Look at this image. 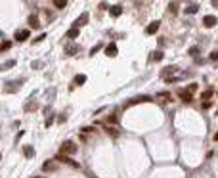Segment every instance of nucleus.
Returning a JSON list of instances; mask_svg holds the SVG:
<instances>
[{
  "mask_svg": "<svg viewBox=\"0 0 218 178\" xmlns=\"http://www.w3.org/2000/svg\"><path fill=\"white\" fill-rule=\"evenodd\" d=\"M59 153L61 155H71V153H77V144L73 140H65L61 146H59Z\"/></svg>",
  "mask_w": 218,
  "mask_h": 178,
  "instance_id": "f257e3e1",
  "label": "nucleus"
},
{
  "mask_svg": "<svg viewBox=\"0 0 218 178\" xmlns=\"http://www.w3.org/2000/svg\"><path fill=\"white\" fill-rule=\"evenodd\" d=\"M23 83H25L23 79H19V81H12V83H6V84H4V92H6V94H14L15 90H19V88L23 86Z\"/></svg>",
  "mask_w": 218,
  "mask_h": 178,
  "instance_id": "f03ea898",
  "label": "nucleus"
},
{
  "mask_svg": "<svg viewBox=\"0 0 218 178\" xmlns=\"http://www.w3.org/2000/svg\"><path fill=\"white\" fill-rule=\"evenodd\" d=\"M29 37H31V31H29V29H21V31L15 33V40H17V42H25Z\"/></svg>",
  "mask_w": 218,
  "mask_h": 178,
  "instance_id": "7ed1b4c3",
  "label": "nucleus"
},
{
  "mask_svg": "<svg viewBox=\"0 0 218 178\" xmlns=\"http://www.w3.org/2000/svg\"><path fill=\"white\" fill-rule=\"evenodd\" d=\"M56 161H63V163H67V165H71L73 168H78V167H81V165L77 163V161H73V159H69L67 155H61V153H59V155L56 157Z\"/></svg>",
  "mask_w": 218,
  "mask_h": 178,
  "instance_id": "20e7f679",
  "label": "nucleus"
},
{
  "mask_svg": "<svg viewBox=\"0 0 218 178\" xmlns=\"http://www.w3.org/2000/svg\"><path fill=\"white\" fill-rule=\"evenodd\" d=\"M117 52H119V50H117V44H115V42H111V44H107V46H105V56H107V58H115Z\"/></svg>",
  "mask_w": 218,
  "mask_h": 178,
  "instance_id": "39448f33",
  "label": "nucleus"
},
{
  "mask_svg": "<svg viewBox=\"0 0 218 178\" xmlns=\"http://www.w3.org/2000/svg\"><path fill=\"white\" fill-rule=\"evenodd\" d=\"M155 102L157 103H167V102H170V94L168 92H159L155 96Z\"/></svg>",
  "mask_w": 218,
  "mask_h": 178,
  "instance_id": "423d86ee",
  "label": "nucleus"
},
{
  "mask_svg": "<svg viewBox=\"0 0 218 178\" xmlns=\"http://www.w3.org/2000/svg\"><path fill=\"white\" fill-rule=\"evenodd\" d=\"M159 27H161V21H153V23H149L145 27V34H153V33H157L159 31Z\"/></svg>",
  "mask_w": 218,
  "mask_h": 178,
  "instance_id": "0eeeda50",
  "label": "nucleus"
},
{
  "mask_svg": "<svg viewBox=\"0 0 218 178\" xmlns=\"http://www.w3.org/2000/svg\"><path fill=\"white\" fill-rule=\"evenodd\" d=\"M88 17H90V15L84 12V14H82L81 17H78V21H75V25H73V27H77V29H78V27H84V25L88 23Z\"/></svg>",
  "mask_w": 218,
  "mask_h": 178,
  "instance_id": "6e6552de",
  "label": "nucleus"
},
{
  "mask_svg": "<svg viewBox=\"0 0 218 178\" xmlns=\"http://www.w3.org/2000/svg\"><path fill=\"white\" fill-rule=\"evenodd\" d=\"M178 71V67L176 65H170V67H164L163 71H161V77H163V81H167V77L170 75V73H176Z\"/></svg>",
  "mask_w": 218,
  "mask_h": 178,
  "instance_id": "1a4fd4ad",
  "label": "nucleus"
},
{
  "mask_svg": "<svg viewBox=\"0 0 218 178\" xmlns=\"http://www.w3.org/2000/svg\"><path fill=\"white\" fill-rule=\"evenodd\" d=\"M216 17L214 15H205L203 17V25H205V27H214V25H216Z\"/></svg>",
  "mask_w": 218,
  "mask_h": 178,
  "instance_id": "9d476101",
  "label": "nucleus"
},
{
  "mask_svg": "<svg viewBox=\"0 0 218 178\" xmlns=\"http://www.w3.org/2000/svg\"><path fill=\"white\" fill-rule=\"evenodd\" d=\"M109 14H111L113 17H119L121 14H123V6H121V4H115V6H111V8H109Z\"/></svg>",
  "mask_w": 218,
  "mask_h": 178,
  "instance_id": "9b49d317",
  "label": "nucleus"
},
{
  "mask_svg": "<svg viewBox=\"0 0 218 178\" xmlns=\"http://www.w3.org/2000/svg\"><path fill=\"white\" fill-rule=\"evenodd\" d=\"M29 27H31V29H38V27H40V21H38L37 15H31V17H29Z\"/></svg>",
  "mask_w": 218,
  "mask_h": 178,
  "instance_id": "f8f14e48",
  "label": "nucleus"
},
{
  "mask_svg": "<svg viewBox=\"0 0 218 178\" xmlns=\"http://www.w3.org/2000/svg\"><path fill=\"white\" fill-rule=\"evenodd\" d=\"M149 100H151L149 96H136L130 100V103H142V102H149Z\"/></svg>",
  "mask_w": 218,
  "mask_h": 178,
  "instance_id": "ddd939ff",
  "label": "nucleus"
},
{
  "mask_svg": "<svg viewBox=\"0 0 218 178\" xmlns=\"http://www.w3.org/2000/svg\"><path fill=\"white\" fill-rule=\"evenodd\" d=\"M15 63H17L15 59H8V61H6L4 65H0V71H8V69H12V67H14Z\"/></svg>",
  "mask_w": 218,
  "mask_h": 178,
  "instance_id": "4468645a",
  "label": "nucleus"
},
{
  "mask_svg": "<svg viewBox=\"0 0 218 178\" xmlns=\"http://www.w3.org/2000/svg\"><path fill=\"white\" fill-rule=\"evenodd\" d=\"M42 168H44V171H48V172L56 171V161H46L44 165H42Z\"/></svg>",
  "mask_w": 218,
  "mask_h": 178,
  "instance_id": "2eb2a0df",
  "label": "nucleus"
},
{
  "mask_svg": "<svg viewBox=\"0 0 218 178\" xmlns=\"http://www.w3.org/2000/svg\"><path fill=\"white\" fill-rule=\"evenodd\" d=\"M103 128H105V132H107V134H111L113 138L119 136V130H117V128H111V127H107V124H103Z\"/></svg>",
  "mask_w": 218,
  "mask_h": 178,
  "instance_id": "dca6fc26",
  "label": "nucleus"
},
{
  "mask_svg": "<svg viewBox=\"0 0 218 178\" xmlns=\"http://www.w3.org/2000/svg\"><path fill=\"white\" fill-rule=\"evenodd\" d=\"M184 12H186V14H195V12H199V4H189Z\"/></svg>",
  "mask_w": 218,
  "mask_h": 178,
  "instance_id": "f3484780",
  "label": "nucleus"
},
{
  "mask_svg": "<svg viewBox=\"0 0 218 178\" xmlns=\"http://www.w3.org/2000/svg\"><path fill=\"white\" fill-rule=\"evenodd\" d=\"M23 153H25V157H33L34 155V148L33 146H25L23 148Z\"/></svg>",
  "mask_w": 218,
  "mask_h": 178,
  "instance_id": "a211bd4d",
  "label": "nucleus"
},
{
  "mask_svg": "<svg viewBox=\"0 0 218 178\" xmlns=\"http://www.w3.org/2000/svg\"><path fill=\"white\" fill-rule=\"evenodd\" d=\"M163 58H164V54H163L161 50H157V52H153V54H151V59L153 61H161Z\"/></svg>",
  "mask_w": 218,
  "mask_h": 178,
  "instance_id": "6ab92c4d",
  "label": "nucleus"
},
{
  "mask_svg": "<svg viewBox=\"0 0 218 178\" xmlns=\"http://www.w3.org/2000/svg\"><path fill=\"white\" fill-rule=\"evenodd\" d=\"M67 37H69V38H77V37H78V29H77V27H71V29L67 31Z\"/></svg>",
  "mask_w": 218,
  "mask_h": 178,
  "instance_id": "aec40b11",
  "label": "nucleus"
},
{
  "mask_svg": "<svg viewBox=\"0 0 218 178\" xmlns=\"http://www.w3.org/2000/svg\"><path fill=\"white\" fill-rule=\"evenodd\" d=\"M178 94H180V98H182L184 102H191V94H189V92H186V90H180Z\"/></svg>",
  "mask_w": 218,
  "mask_h": 178,
  "instance_id": "412c9836",
  "label": "nucleus"
},
{
  "mask_svg": "<svg viewBox=\"0 0 218 178\" xmlns=\"http://www.w3.org/2000/svg\"><path fill=\"white\" fill-rule=\"evenodd\" d=\"M84 83H86V75H77V77H75V84L81 86V84H84Z\"/></svg>",
  "mask_w": 218,
  "mask_h": 178,
  "instance_id": "4be33fe9",
  "label": "nucleus"
},
{
  "mask_svg": "<svg viewBox=\"0 0 218 178\" xmlns=\"http://www.w3.org/2000/svg\"><path fill=\"white\" fill-rule=\"evenodd\" d=\"M12 48V42L10 40H4L2 44H0V52H6V50H10Z\"/></svg>",
  "mask_w": 218,
  "mask_h": 178,
  "instance_id": "5701e85b",
  "label": "nucleus"
},
{
  "mask_svg": "<svg viewBox=\"0 0 218 178\" xmlns=\"http://www.w3.org/2000/svg\"><path fill=\"white\" fill-rule=\"evenodd\" d=\"M77 50H78V48L71 44V46H67V48H65V54H67V56H73V54H77Z\"/></svg>",
  "mask_w": 218,
  "mask_h": 178,
  "instance_id": "b1692460",
  "label": "nucleus"
},
{
  "mask_svg": "<svg viewBox=\"0 0 218 178\" xmlns=\"http://www.w3.org/2000/svg\"><path fill=\"white\" fill-rule=\"evenodd\" d=\"M211 96H212V88H208V90H205V92L201 94V100H205V102H207Z\"/></svg>",
  "mask_w": 218,
  "mask_h": 178,
  "instance_id": "393cba45",
  "label": "nucleus"
},
{
  "mask_svg": "<svg viewBox=\"0 0 218 178\" xmlns=\"http://www.w3.org/2000/svg\"><path fill=\"white\" fill-rule=\"evenodd\" d=\"M54 6L61 10V8H65V6H67V2H65V0H54Z\"/></svg>",
  "mask_w": 218,
  "mask_h": 178,
  "instance_id": "a878e982",
  "label": "nucleus"
},
{
  "mask_svg": "<svg viewBox=\"0 0 218 178\" xmlns=\"http://www.w3.org/2000/svg\"><path fill=\"white\" fill-rule=\"evenodd\" d=\"M195 90H197V84H195V83H191V84L186 86V92H189V94H193Z\"/></svg>",
  "mask_w": 218,
  "mask_h": 178,
  "instance_id": "bb28decb",
  "label": "nucleus"
},
{
  "mask_svg": "<svg viewBox=\"0 0 218 178\" xmlns=\"http://www.w3.org/2000/svg\"><path fill=\"white\" fill-rule=\"evenodd\" d=\"M168 10H170L172 14H176V12H178V4H176V2H172V4L168 6Z\"/></svg>",
  "mask_w": 218,
  "mask_h": 178,
  "instance_id": "cd10ccee",
  "label": "nucleus"
},
{
  "mask_svg": "<svg viewBox=\"0 0 218 178\" xmlns=\"http://www.w3.org/2000/svg\"><path fill=\"white\" fill-rule=\"evenodd\" d=\"M100 48H103V46H101V44H98V46H94V48L90 50V56H94V54H96V52H98Z\"/></svg>",
  "mask_w": 218,
  "mask_h": 178,
  "instance_id": "c85d7f7f",
  "label": "nucleus"
},
{
  "mask_svg": "<svg viewBox=\"0 0 218 178\" xmlns=\"http://www.w3.org/2000/svg\"><path fill=\"white\" fill-rule=\"evenodd\" d=\"M211 59H212V61L218 59V52H212V54H211Z\"/></svg>",
  "mask_w": 218,
  "mask_h": 178,
  "instance_id": "c756f323",
  "label": "nucleus"
},
{
  "mask_svg": "<svg viewBox=\"0 0 218 178\" xmlns=\"http://www.w3.org/2000/svg\"><path fill=\"white\" fill-rule=\"evenodd\" d=\"M44 37H46V34H40V37H37V38H34V42H40V40H44Z\"/></svg>",
  "mask_w": 218,
  "mask_h": 178,
  "instance_id": "7c9ffc66",
  "label": "nucleus"
},
{
  "mask_svg": "<svg viewBox=\"0 0 218 178\" xmlns=\"http://www.w3.org/2000/svg\"><path fill=\"white\" fill-rule=\"evenodd\" d=\"M197 52H199L197 48H191V50H189V54H191V56H197Z\"/></svg>",
  "mask_w": 218,
  "mask_h": 178,
  "instance_id": "2f4dec72",
  "label": "nucleus"
},
{
  "mask_svg": "<svg viewBox=\"0 0 218 178\" xmlns=\"http://www.w3.org/2000/svg\"><path fill=\"white\" fill-rule=\"evenodd\" d=\"M214 142H218V132H216V134H214Z\"/></svg>",
  "mask_w": 218,
  "mask_h": 178,
  "instance_id": "473e14b6",
  "label": "nucleus"
}]
</instances>
